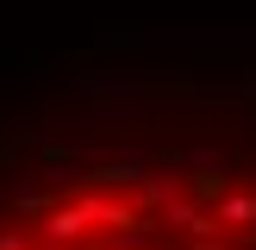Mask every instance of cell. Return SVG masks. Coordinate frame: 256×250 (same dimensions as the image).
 Masks as SVG:
<instances>
[{
  "instance_id": "6da1fadb",
  "label": "cell",
  "mask_w": 256,
  "mask_h": 250,
  "mask_svg": "<svg viewBox=\"0 0 256 250\" xmlns=\"http://www.w3.org/2000/svg\"><path fill=\"white\" fill-rule=\"evenodd\" d=\"M32 232H0V250H256V194L144 182L132 194L82 188L75 200H32Z\"/></svg>"
}]
</instances>
